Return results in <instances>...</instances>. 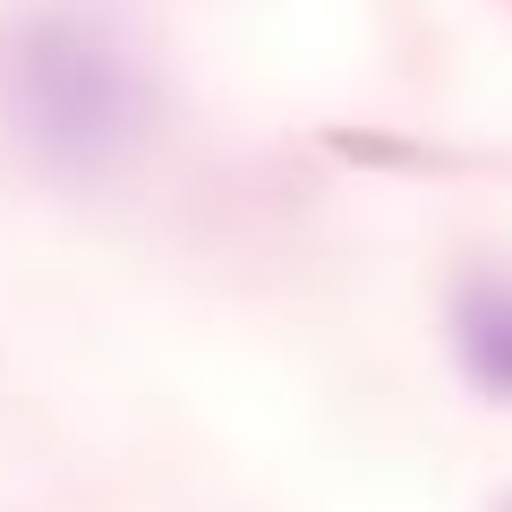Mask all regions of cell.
<instances>
[{"label": "cell", "mask_w": 512, "mask_h": 512, "mask_svg": "<svg viewBox=\"0 0 512 512\" xmlns=\"http://www.w3.org/2000/svg\"><path fill=\"white\" fill-rule=\"evenodd\" d=\"M26 103L52 128L60 146H103L111 128L128 120V86L86 35H43L26 52Z\"/></svg>", "instance_id": "6da1fadb"}]
</instances>
